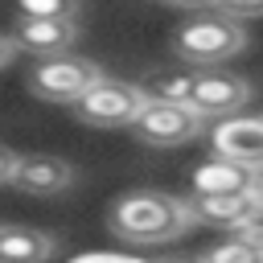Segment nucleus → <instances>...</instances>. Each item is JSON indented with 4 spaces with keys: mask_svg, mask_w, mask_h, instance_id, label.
<instances>
[{
    "mask_svg": "<svg viewBox=\"0 0 263 263\" xmlns=\"http://www.w3.org/2000/svg\"><path fill=\"white\" fill-rule=\"evenodd\" d=\"M197 226L193 205L185 197H173L164 189H132L111 205V230L123 242H168Z\"/></svg>",
    "mask_w": 263,
    "mask_h": 263,
    "instance_id": "nucleus-1",
    "label": "nucleus"
},
{
    "mask_svg": "<svg viewBox=\"0 0 263 263\" xmlns=\"http://www.w3.org/2000/svg\"><path fill=\"white\" fill-rule=\"evenodd\" d=\"M242 49H247V29L218 16L214 4L193 8V16L173 29V53L181 58V66L193 70H222V62L238 58Z\"/></svg>",
    "mask_w": 263,
    "mask_h": 263,
    "instance_id": "nucleus-2",
    "label": "nucleus"
},
{
    "mask_svg": "<svg viewBox=\"0 0 263 263\" xmlns=\"http://www.w3.org/2000/svg\"><path fill=\"white\" fill-rule=\"evenodd\" d=\"M103 78V66L90 58H41L29 70V90L49 103H78L95 82Z\"/></svg>",
    "mask_w": 263,
    "mask_h": 263,
    "instance_id": "nucleus-3",
    "label": "nucleus"
},
{
    "mask_svg": "<svg viewBox=\"0 0 263 263\" xmlns=\"http://www.w3.org/2000/svg\"><path fill=\"white\" fill-rule=\"evenodd\" d=\"M74 107H78V119L90 123V127H132L136 115L144 111V95L136 90V82L103 74Z\"/></svg>",
    "mask_w": 263,
    "mask_h": 263,
    "instance_id": "nucleus-4",
    "label": "nucleus"
},
{
    "mask_svg": "<svg viewBox=\"0 0 263 263\" xmlns=\"http://www.w3.org/2000/svg\"><path fill=\"white\" fill-rule=\"evenodd\" d=\"M251 99V82L238 78L234 70H197L193 78V90L185 99V107L205 123V119H230L238 115V107Z\"/></svg>",
    "mask_w": 263,
    "mask_h": 263,
    "instance_id": "nucleus-5",
    "label": "nucleus"
},
{
    "mask_svg": "<svg viewBox=\"0 0 263 263\" xmlns=\"http://www.w3.org/2000/svg\"><path fill=\"white\" fill-rule=\"evenodd\" d=\"M210 148L218 160L242 164L251 173L263 168V115H230L218 119L210 132Z\"/></svg>",
    "mask_w": 263,
    "mask_h": 263,
    "instance_id": "nucleus-6",
    "label": "nucleus"
},
{
    "mask_svg": "<svg viewBox=\"0 0 263 263\" xmlns=\"http://www.w3.org/2000/svg\"><path fill=\"white\" fill-rule=\"evenodd\" d=\"M136 136L152 148H177L189 144L193 136H201V119L189 107H173V103H144V111L136 115Z\"/></svg>",
    "mask_w": 263,
    "mask_h": 263,
    "instance_id": "nucleus-7",
    "label": "nucleus"
},
{
    "mask_svg": "<svg viewBox=\"0 0 263 263\" xmlns=\"http://www.w3.org/2000/svg\"><path fill=\"white\" fill-rule=\"evenodd\" d=\"M8 185L25 189V193H37V197H53V193H66L74 185V164L62 160V156H49V152L16 156V168H12Z\"/></svg>",
    "mask_w": 263,
    "mask_h": 263,
    "instance_id": "nucleus-8",
    "label": "nucleus"
},
{
    "mask_svg": "<svg viewBox=\"0 0 263 263\" xmlns=\"http://www.w3.org/2000/svg\"><path fill=\"white\" fill-rule=\"evenodd\" d=\"M78 37V21H16L12 49H29L37 58H62Z\"/></svg>",
    "mask_w": 263,
    "mask_h": 263,
    "instance_id": "nucleus-9",
    "label": "nucleus"
},
{
    "mask_svg": "<svg viewBox=\"0 0 263 263\" xmlns=\"http://www.w3.org/2000/svg\"><path fill=\"white\" fill-rule=\"evenodd\" d=\"M251 181H255L251 168L210 156L193 173V197H242V193H251Z\"/></svg>",
    "mask_w": 263,
    "mask_h": 263,
    "instance_id": "nucleus-10",
    "label": "nucleus"
},
{
    "mask_svg": "<svg viewBox=\"0 0 263 263\" xmlns=\"http://www.w3.org/2000/svg\"><path fill=\"white\" fill-rule=\"evenodd\" d=\"M58 238L37 226H4L0 230V263H49Z\"/></svg>",
    "mask_w": 263,
    "mask_h": 263,
    "instance_id": "nucleus-11",
    "label": "nucleus"
},
{
    "mask_svg": "<svg viewBox=\"0 0 263 263\" xmlns=\"http://www.w3.org/2000/svg\"><path fill=\"white\" fill-rule=\"evenodd\" d=\"M193 78L197 70L193 66H160L152 74H144L136 82V90L144 95V103H173V107H185L189 90H193Z\"/></svg>",
    "mask_w": 263,
    "mask_h": 263,
    "instance_id": "nucleus-12",
    "label": "nucleus"
},
{
    "mask_svg": "<svg viewBox=\"0 0 263 263\" xmlns=\"http://www.w3.org/2000/svg\"><path fill=\"white\" fill-rule=\"evenodd\" d=\"M189 205H193V218H197V222H214V226L238 230V226L251 218L255 197H251V193H242V197H189Z\"/></svg>",
    "mask_w": 263,
    "mask_h": 263,
    "instance_id": "nucleus-13",
    "label": "nucleus"
},
{
    "mask_svg": "<svg viewBox=\"0 0 263 263\" xmlns=\"http://www.w3.org/2000/svg\"><path fill=\"white\" fill-rule=\"evenodd\" d=\"M16 21H78L74 0H25L16 8Z\"/></svg>",
    "mask_w": 263,
    "mask_h": 263,
    "instance_id": "nucleus-14",
    "label": "nucleus"
},
{
    "mask_svg": "<svg viewBox=\"0 0 263 263\" xmlns=\"http://www.w3.org/2000/svg\"><path fill=\"white\" fill-rule=\"evenodd\" d=\"M201 263H263V255L255 251V247H247L242 238H222V242H214L205 255H201Z\"/></svg>",
    "mask_w": 263,
    "mask_h": 263,
    "instance_id": "nucleus-15",
    "label": "nucleus"
},
{
    "mask_svg": "<svg viewBox=\"0 0 263 263\" xmlns=\"http://www.w3.org/2000/svg\"><path fill=\"white\" fill-rule=\"evenodd\" d=\"M234 238H242L247 247H255V251L263 255V205H259V201H255L251 218H247V222H242V226L234 230Z\"/></svg>",
    "mask_w": 263,
    "mask_h": 263,
    "instance_id": "nucleus-16",
    "label": "nucleus"
},
{
    "mask_svg": "<svg viewBox=\"0 0 263 263\" xmlns=\"http://www.w3.org/2000/svg\"><path fill=\"white\" fill-rule=\"evenodd\" d=\"M214 12L226 16V21H234V25H242V21H259L263 4H214Z\"/></svg>",
    "mask_w": 263,
    "mask_h": 263,
    "instance_id": "nucleus-17",
    "label": "nucleus"
},
{
    "mask_svg": "<svg viewBox=\"0 0 263 263\" xmlns=\"http://www.w3.org/2000/svg\"><path fill=\"white\" fill-rule=\"evenodd\" d=\"M70 263H144V259H136V255H119V251H82V255H74Z\"/></svg>",
    "mask_w": 263,
    "mask_h": 263,
    "instance_id": "nucleus-18",
    "label": "nucleus"
},
{
    "mask_svg": "<svg viewBox=\"0 0 263 263\" xmlns=\"http://www.w3.org/2000/svg\"><path fill=\"white\" fill-rule=\"evenodd\" d=\"M12 168H16V152L0 144V185H8V181H12Z\"/></svg>",
    "mask_w": 263,
    "mask_h": 263,
    "instance_id": "nucleus-19",
    "label": "nucleus"
},
{
    "mask_svg": "<svg viewBox=\"0 0 263 263\" xmlns=\"http://www.w3.org/2000/svg\"><path fill=\"white\" fill-rule=\"evenodd\" d=\"M8 58H12V37L0 33V66H8Z\"/></svg>",
    "mask_w": 263,
    "mask_h": 263,
    "instance_id": "nucleus-20",
    "label": "nucleus"
},
{
    "mask_svg": "<svg viewBox=\"0 0 263 263\" xmlns=\"http://www.w3.org/2000/svg\"><path fill=\"white\" fill-rule=\"evenodd\" d=\"M251 197L263 205V168H259V173H255V181H251Z\"/></svg>",
    "mask_w": 263,
    "mask_h": 263,
    "instance_id": "nucleus-21",
    "label": "nucleus"
},
{
    "mask_svg": "<svg viewBox=\"0 0 263 263\" xmlns=\"http://www.w3.org/2000/svg\"><path fill=\"white\" fill-rule=\"evenodd\" d=\"M160 263H201V259H193V255H181V259H160Z\"/></svg>",
    "mask_w": 263,
    "mask_h": 263,
    "instance_id": "nucleus-22",
    "label": "nucleus"
},
{
    "mask_svg": "<svg viewBox=\"0 0 263 263\" xmlns=\"http://www.w3.org/2000/svg\"><path fill=\"white\" fill-rule=\"evenodd\" d=\"M0 230H4V222H0Z\"/></svg>",
    "mask_w": 263,
    "mask_h": 263,
    "instance_id": "nucleus-23",
    "label": "nucleus"
}]
</instances>
